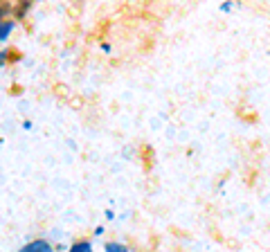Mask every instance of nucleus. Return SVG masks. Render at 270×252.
Returning a JSON list of instances; mask_svg holds the SVG:
<instances>
[{"instance_id":"f257e3e1","label":"nucleus","mask_w":270,"mask_h":252,"mask_svg":"<svg viewBox=\"0 0 270 252\" xmlns=\"http://www.w3.org/2000/svg\"><path fill=\"white\" fill-rule=\"evenodd\" d=\"M23 252H50V246L45 241H34L27 248H23Z\"/></svg>"},{"instance_id":"f03ea898","label":"nucleus","mask_w":270,"mask_h":252,"mask_svg":"<svg viewBox=\"0 0 270 252\" xmlns=\"http://www.w3.org/2000/svg\"><path fill=\"white\" fill-rule=\"evenodd\" d=\"M70 252H90V243H86V241L84 243H74Z\"/></svg>"},{"instance_id":"7ed1b4c3","label":"nucleus","mask_w":270,"mask_h":252,"mask_svg":"<svg viewBox=\"0 0 270 252\" xmlns=\"http://www.w3.org/2000/svg\"><path fill=\"white\" fill-rule=\"evenodd\" d=\"M9 29H11V23H9V21H7V23H2V25H0V38L5 36V34L9 32Z\"/></svg>"},{"instance_id":"20e7f679","label":"nucleus","mask_w":270,"mask_h":252,"mask_svg":"<svg viewBox=\"0 0 270 252\" xmlns=\"http://www.w3.org/2000/svg\"><path fill=\"white\" fill-rule=\"evenodd\" d=\"M108 252H126V248H124V246H115V243H111V246H108Z\"/></svg>"},{"instance_id":"39448f33","label":"nucleus","mask_w":270,"mask_h":252,"mask_svg":"<svg viewBox=\"0 0 270 252\" xmlns=\"http://www.w3.org/2000/svg\"><path fill=\"white\" fill-rule=\"evenodd\" d=\"M5 14H9V7H7V5H0V18L5 16Z\"/></svg>"}]
</instances>
